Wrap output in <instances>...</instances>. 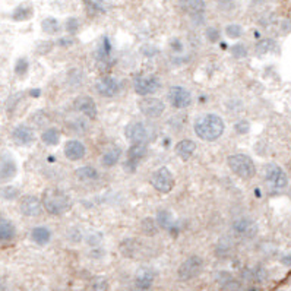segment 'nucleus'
<instances>
[{
	"mask_svg": "<svg viewBox=\"0 0 291 291\" xmlns=\"http://www.w3.org/2000/svg\"><path fill=\"white\" fill-rule=\"evenodd\" d=\"M195 133L202 141H217L224 133V120L218 114H205L195 122Z\"/></svg>",
	"mask_w": 291,
	"mask_h": 291,
	"instance_id": "nucleus-1",
	"label": "nucleus"
},
{
	"mask_svg": "<svg viewBox=\"0 0 291 291\" xmlns=\"http://www.w3.org/2000/svg\"><path fill=\"white\" fill-rule=\"evenodd\" d=\"M76 177L81 179L82 182H91L98 177V171L94 167L85 165V167H81L76 170Z\"/></svg>",
	"mask_w": 291,
	"mask_h": 291,
	"instance_id": "nucleus-29",
	"label": "nucleus"
},
{
	"mask_svg": "<svg viewBox=\"0 0 291 291\" xmlns=\"http://www.w3.org/2000/svg\"><path fill=\"white\" fill-rule=\"evenodd\" d=\"M206 38H208L211 43H217L218 38H219L218 30H215V28H208V30H206Z\"/></svg>",
	"mask_w": 291,
	"mask_h": 291,
	"instance_id": "nucleus-43",
	"label": "nucleus"
},
{
	"mask_svg": "<svg viewBox=\"0 0 291 291\" xmlns=\"http://www.w3.org/2000/svg\"><path fill=\"white\" fill-rule=\"evenodd\" d=\"M19 195H21V192L15 186L8 184V186L0 187V198L5 199V200H15Z\"/></svg>",
	"mask_w": 291,
	"mask_h": 291,
	"instance_id": "nucleus-32",
	"label": "nucleus"
},
{
	"mask_svg": "<svg viewBox=\"0 0 291 291\" xmlns=\"http://www.w3.org/2000/svg\"><path fill=\"white\" fill-rule=\"evenodd\" d=\"M97 2H100V3H101V2H109V0H97Z\"/></svg>",
	"mask_w": 291,
	"mask_h": 291,
	"instance_id": "nucleus-48",
	"label": "nucleus"
},
{
	"mask_svg": "<svg viewBox=\"0 0 291 291\" xmlns=\"http://www.w3.org/2000/svg\"><path fill=\"white\" fill-rule=\"evenodd\" d=\"M273 49H275V41L271 40V38L260 40V41L256 44V53H257V55H268V53L272 52Z\"/></svg>",
	"mask_w": 291,
	"mask_h": 291,
	"instance_id": "nucleus-35",
	"label": "nucleus"
},
{
	"mask_svg": "<svg viewBox=\"0 0 291 291\" xmlns=\"http://www.w3.org/2000/svg\"><path fill=\"white\" fill-rule=\"evenodd\" d=\"M28 72V60L27 59H18L17 62V66H15V73L19 75V76H24L25 73Z\"/></svg>",
	"mask_w": 291,
	"mask_h": 291,
	"instance_id": "nucleus-39",
	"label": "nucleus"
},
{
	"mask_svg": "<svg viewBox=\"0 0 291 291\" xmlns=\"http://www.w3.org/2000/svg\"><path fill=\"white\" fill-rule=\"evenodd\" d=\"M225 34H227V37H230L233 40L240 38L241 34H243V28L240 25H237V24H231V25H228L225 28Z\"/></svg>",
	"mask_w": 291,
	"mask_h": 291,
	"instance_id": "nucleus-38",
	"label": "nucleus"
},
{
	"mask_svg": "<svg viewBox=\"0 0 291 291\" xmlns=\"http://www.w3.org/2000/svg\"><path fill=\"white\" fill-rule=\"evenodd\" d=\"M33 95H34V97H37V95H40V90H37V91H34V92H33Z\"/></svg>",
	"mask_w": 291,
	"mask_h": 291,
	"instance_id": "nucleus-47",
	"label": "nucleus"
},
{
	"mask_svg": "<svg viewBox=\"0 0 291 291\" xmlns=\"http://www.w3.org/2000/svg\"><path fill=\"white\" fill-rule=\"evenodd\" d=\"M0 291H8V285L5 282V279L0 278Z\"/></svg>",
	"mask_w": 291,
	"mask_h": 291,
	"instance_id": "nucleus-45",
	"label": "nucleus"
},
{
	"mask_svg": "<svg viewBox=\"0 0 291 291\" xmlns=\"http://www.w3.org/2000/svg\"><path fill=\"white\" fill-rule=\"evenodd\" d=\"M41 139H43V142L47 144V145H57L59 141H60V132H59V129H56V127H49L47 130L43 132Z\"/></svg>",
	"mask_w": 291,
	"mask_h": 291,
	"instance_id": "nucleus-30",
	"label": "nucleus"
},
{
	"mask_svg": "<svg viewBox=\"0 0 291 291\" xmlns=\"http://www.w3.org/2000/svg\"><path fill=\"white\" fill-rule=\"evenodd\" d=\"M161 87L160 79L155 75H139L135 78L133 88L135 92L142 97H149L151 94H155Z\"/></svg>",
	"mask_w": 291,
	"mask_h": 291,
	"instance_id": "nucleus-6",
	"label": "nucleus"
},
{
	"mask_svg": "<svg viewBox=\"0 0 291 291\" xmlns=\"http://www.w3.org/2000/svg\"><path fill=\"white\" fill-rule=\"evenodd\" d=\"M31 17H33V9L30 6H25V5L18 6L12 14L14 21H28Z\"/></svg>",
	"mask_w": 291,
	"mask_h": 291,
	"instance_id": "nucleus-31",
	"label": "nucleus"
},
{
	"mask_svg": "<svg viewBox=\"0 0 291 291\" xmlns=\"http://www.w3.org/2000/svg\"><path fill=\"white\" fill-rule=\"evenodd\" d=\"M151 184L160 193H168L174 187V177L167 167H160L151 176Z\"/></svg>",
	"mask_w": 291,
	"mask_h": 291,
	"instance_id": "nucleus-5",
	"label": "nucleus"
},
{
	"mask_svg": "<svg viewBox=\"0 0 291 291\" xmlns=\"http://www.w3.org/2000/svg\"><path fill=\"white\" fill-rule=\"evenodd\" d=\"M41 28L47 34H57L60 31V22L56 18H46L41 22Z\"/></svg>",
	"mask_w": 291,
	"mask_h": 291,
	"instance_id": "nucleus-33",
	"label": "nucleus"
},
{
	"mask_svg": "<svg viewBox=\"0 0 291 291\" xmlns=\"http://www.w3.org/2000/svg\"><path fill=\"white\" fill-rule=\"evenodd\" d=\"M19 209L25 217H38L43 211V202L36 196H24L19 202Z\"/></svg>",
	"mask_w": 291,
	"mask_h": 291,
	"instance_id": "nucleus-14",
	"label": "nucleus"
},
{
	"mask_svg": "<svg viewBox=\"0 0 291 291\" xmlns=\"http://www.w3.org/2000/svg\"><path fill=\"white\" fill-rule=\"evenodd\" d=\"M73 106H75V109H76L79 113H82L84 116H87V117H90V119H95V117H97V104H95V101H94L91 97H88V95H81V97H78V98L75 100Z\"/></svg>",
	"mask_w": 291,
	"mask_h": 291,
	"instance_id": "nucleus-15",
	"label": "nucleus"
},
{
	"mask_svg": "<svg viewBox=\"0 0 291 291\" xmlns=\"http://www.w3.org/2000/svg\"><path fill=\"white\" fill-rule=\"evenodd\" d=\"M282 262L285 263V265H291V255H288V256H285V257H282Z\"/></svg>",
	"mask_w": 291,
	"mask_h": 291,
	"instance_id": "nucleus-46",
	"label": "nucleus"
},
{
	"mask_svg": "<svg viewBox=\"0 0 291 291\" xmlns=\"http://www.w3.org/2000/svg\"><path fill=\"white\" fill-rule=\"evenodd\" d=\"M139 110H141V113H144L146 117L158 119V117H161L163 113L165 111V104H164L160 98L145 97L144 100L139 101Z\"/></svg>",
	"mask_w": 291,
	"mask_h": 291,
	"instance_id": "nucleus-7",
	"label": "nucleus"
},
{
	"mask_svg": "<svg viewBox=\"0 0 291 291\" xmlns=\"http://www.w3.org/2000/svg\"><path fill=\"white\" fill-rule=\"evenodd\" d=\"M202 271H203L202 257L198 255H193L182 262V265L177 269V275L182 281H190V279L198 278L202 273Z\"/></svg>",
	"mask_w": 291,
	"mask_h": 291,
	"instance_id": "nucleus-4",
	"label": "nucleus"
},
{
	"mask_svg": "<svg viewBox=\"0 0 291 291\" xmlns=\"http://www.w3.org/2000/svg\"><path fill=\"white\" fill-rule=\"evenodd\" d=\"M59 44L60 46H71V44H73V40L72 38H60Z\"/></svg>",
	"mask_w": 291,
	"mask_h": 291,
	"instance_id": "nucleus-44",
	"label": "nucleus"
},
{
	"mask_svg": "<svg viewBox=\"0 0 291 291\" xmlns=\"http://www.w3.org/2000/svg\"><path fill=\"white\" fill-rule=\"evenodd\" d=\"M168 100L170 104L174 109H186L192 104V95L190 92L183 87H171L168 91Z\"/></svg>",
	"mask_w": 291,
	"mask_h": 291,
	"instance_id": "nucleus-9",
	"label": "nucleus"
},
{
	"mask_svg": "<svg viewBox=\"0 0 291 291\" xmlns=\"http://www.w3.org/2000/svg\"><path fill=\"white\" fill-rule=\"evenodd\" d=\"M233 231L238 237L252 238L257 234V224L247 217H241V218H238L233 222Z\"/></svg>",
	"mask_w": 291,
	"mask_h": 291,
	"instance_id": "nucleus-10",
	"label": "nucleus"
},
{
	"mask_svg": "<svg viewBox=\"0 0 291 291\" xmlns=\"http://www.w3.org/2000/svg\"><path fill=\"white\" fill-rule=\"evenodd\" d=\"M43 208L50 214V215H63L68 212L72 206L71 198L60 189L50 187L46 189L43 193Z\"/></svg>",
	"mask_w": 291,
	"mask_h": 291,
	"instance_id": "nucleus-2",
	"label": "nucleus"
},
{
	"mask_svg": "<svg viewBox=\"0 0 291 291\" xmlns=\"http://www.w3.org/2000/svg\"><path fill=\"white\" fill-rule=\"evenodd\" d=\"M63 152H65V155H66L68 160H71V161H78V160H82V158L85 157L87 149H85V145H84L82 142H79V141H76V139H72V141H68V142L65 144Z\"/></svg>",
	"mask_w": 291,
	"mask_h": 291,
	"instance_id": "nucleus-17",
	"label": "nucleus"
},
{
	"mask_svg": "<svg viewBox=\"0 0 291 291\" xmlns=\"http://www.w3.org/2000/svg\"><path fill=\"white\" fill-rule=\"evenodd\" d=\"M141 230H142V233L146 234V236H155L157 231H158V224H157L155 219H152V218L148 217V218H145V219L141 222Z\"/></svg>",
	"mask_w": 291,
	"mask_h": 291,
	"instance_id": "nucleus-34",
	"label": "nucleus"
},
{
	"mask_svg": "<svg viewBox=\"0 0 291 291\" xmlns=\"http://www.w3.org/2000/svg\"><path fill=\"white\" fill-rule=\"evenodd\" d=\"M157 224H158V227L171 231L173 230V215H171V212L167 211V209L158 211V214H157Z\"/></svg>",
	"mask_w": 291,
	"mask_h": 291,
	"instance_id": "nucleus-27",
	"label": "nucleus"
},
{
	"mask_svg": "<svg viewBox=\"0 0 291 291\" xmlns=\"http://www.w3.org/2000/svg\"><path fill=\"white\" fill-rule=\"evenodd\" d=\"M176 154L180 160L183 161H189L192 158V155L195 154V149H196V144L190 139H183L180 141L177 145H176Z\"/></svg>",
	"mask_w": 291,
	"mask_h": 291,
	"instance_id": "nucleus-20",
	"label": "nucleus"
},
{
	"mask_svg": "<svg viewBox=\"0 0 291 291\" xmlns=\"http://www.w3.org/2000/svg\"><path fill=\"white\" fill-rule=\"evenodd\" d=\"M12 139L17 145H21V146H25V145H30L36 141V135H34V130L30 127V126H25V125H21V126H17L12 132Z\"/></svg>",
	"mask_w": 291,
	"mask_h": 291,
	"instance_id": "nucleus-16",
	"label": "nucleus"
},
{
	"mask_svg": "<svg viewBox=\"0 0 291 291\" xmlns=\"http://www.w3.org/2000/svg\"><path fill=\"white\" fill-rule=\"evenodd\" d=\"M230 253H231V244H230V241H227V240H219V241L217 243V247H215V255H217L218 257L224 259V257H228Z\"/></svg>",
	"mask_w": 291,
	"mask_h": 291,
	"instance_id": "nucleus-36",
	"label": "nucleus"
},
{
	"mask_svg": "<svg viewBox=\"0 0 291 291\" xmlns=\"http://www.w3.org/2000/svg\"><path fill=\"white\" fill-rule=\"evenodd\" d=\"M234 129H236V132H237V133H240V135H244V133H247V132H249V129H250V125H249V122H247V120H240V122H237V123H236Z\"/></svg>",
	"mask_w": 291,
	"mask_h": 291,
	"instance_id": "nucleus-41",
	"label": "nucleus"
},
{
	"mask_svg": "<svg viewBox=\"0 0 291 291\" xmlns=\"http://www.w3.org/2000/svg\"><path fill=\"white\" fill-rule=\"evenodd\" d=\"M17 236V228L12 222L9 221H3L0 222V243H6L14 240Z\"/></svg>",
	"mask_w": 291,
	"mask_h": 291,
	"instance_id": "nucleus-25",
	"label": "nucleus"
},
{
	"mask_svg": "<svg viewBox=\"0 0 291 291\" xmlns=\"http://www.w3.org/2000/svg\"><path fill=\"white\" fill-rule=\"evenodd\" d=\"M78 28H79V24L75 18H69L66 21V31H69L71 34H75L78 31Z\"/></svg>",
	"mask_w": 291,
	"mask_h": 291,
	"instance_id": "nucleus-42",
	"label": "nucleus"
},
{
	"mask_svg": "<svg viewBox=\"0 0 291 291\" xmlns=\"http://www.w3.org/2000/svg\"><path fill=\"white\" fill-rule=\"evenodd\" d=\"M231 55L237 59H241V57L247 56V50L243 44H236V46L231 47Z\"/></svg>",
	"mask_w": 291,
	"mask_h": 291,
	"instance_id": "nucleus-40",
	"label": "nucleus"
},
{
	"mask_svg": "<svg viewBox=\"0 0 291 291\" xmlns=\"http://www.w3.org/2000/svg\"><path fill=\"white\" fill-rule=\"evenodd\" d=\"M146 155V144H132L127 151L129 163H138Z\"/></svg>",
	"mask_w": 291,
	"mask_h": 291,
	"instance_id": "nucleus-26",
	"label": "nucleus"
},
{
	"mask_svg": "<svg viewBox=\"0 0 291 291\" xmlns=\"http://www.w3.org/2000/svg\"><path fill=\"white\" fill-rule=\"evenodd\" d=\"M155 271L152 268H142L135 276V290L136 291H149L155 281Z\"/></svg>",
	"mask_w": 291,
	"mask_h": 291,
	"instance_id": "nucleus-13",
	"label": "nucleus"
},
{
	"mask_svg": "<svg viewBox=\"0 0 291 291\" xmlns=\"http://www.w3.org/2000/svg\"><path fill=\"white\" fill-rule=\"evenodd\" d=\"M227 163H228L230 170L241 179H252L256 174V165L249 155L236 154V155L228 157Z\"/></svg>",
	"mask_w": 291,
	"mask_h": 291,
	"instance_id": "nucleus-3",
	"label": "nucleus"
},
{
	"mask_svg": "<svg viewBox=\"0 0 291 291\" xmlns=\"http://www.w3.org/2000/svg\"><path fill=\"white\" fill-rule=\"evenodd\" d=\"M180 5L183 11H186L190 15H200L205 11L203 0H180Z\"/></svg>",
	"mask_w": 291,
	"mask_h": 291,
	"instance_id": "nucleus-22",
	"label": "nucleus"
},
{
	"mask_svg": "<svg viewBox=\"0 0 291 291\" xmlns=\"http://www.w3.org/2000/svg\"><path fill=\"white\" fill-rule=\"evenodd\" d=\"M268 272L266 269H263L262 266H256V268H246L241 272V278L246 281H253V282H263L266 281Z\"/></svg>",
	"mask_w": 291,
	"mask_h": 291,
	"instance_id": "nucleus-21",
	"label": "nucleus"
},
{
	"mask_svg": "<svg viewBox=\"0 0 291 291\" xmlns=\"http://www.w3.org/2000/svg\"><path fill=\"white\" fill-rule=\"evenodd\" d=\"M95 90H97V92L101 97L110 98V97L117 95V92L120 90V85H119L117 79H114L113 76H104V78H100L95 82Z\"/></svg>",
	"mask_w": 291,
	"mask_h": 291,
	"instance_id": "nucleus-11",
	"label": "nucleus"
},
{
	"mask_svg": "<svg viewBox=\"0 0 291 291\" xmlns=\"http://www.w3.org/2000/svg\"><path fill=\"white\" fill-rule=\"evenodd\" d=\"M31 238H33L34 243H37V244H40V246H44V244H47V243L50 241L52 233H50V230L46 228V227H36V228H33V231H31Z\"/></svg>",
	"mask_w": 291,
	"mask_h": 291,
	"instance_id": "nucleus-23",
	"label": "nucleus"
},
{
	"mask_svg": "<svg viewBox=\"0 0 291 291\" xmlns=\"http://www.w3.org/2000/svg\"><path fill=\"white\" fill-rule=\"evenodd\" d=\"M91 288L92 291H107L109 290V281L104 276H94L91 279Z\"/></svg>",
	"mask_w": 291,
	"mask_h": 291,
	"instance_id": "nucleus-37",
	"label": "nucleus"
},
{
	"mask_svg": "<svg viewBox=\"0 0 291 291\" xmlns=\"http://www.w3.org/2000/svg\"><path fill=\"white\" fill-rule=\"evenodd\" d=\"M120 252H122L123 256L133 257L138 252V240H133V238L123 240L122 244H120Z\"/></svg>",
	"mask_w": 291,
	"mask_h": 291,
	"instance_id": "nucleus-28",
	"label": "nucleus"
},
{
	"mask_svg": "<svg viewBox=\"0 0 291 291\" xmlns=\"http://www.w3.org/2000/svg\"><path fill=\"white\" fill-rule=\"evenodd\" d=\"M265 179L276 189H284L288 184V177L285 171L276 164H268L265 167Z\"/></svg>",
	"mask_w": 291,
	"mask_h": 291,
	"instance_id": "nucleus-8",
	"label": "nucleus"
},
{
	"mask_svg": "<svg viewBox=\"0 0 291 291\" xmlns=\"http://www.w3.org/2000/svg\"><path fill=\"white\" fill-rule=\"evenodd\" d=\"M17 171H18V167L14 158L8 155L0 157V182L11 180L12 177H15Z\"/></svg>",
	"mask_w": 291,
	"mask_h": 291,
	"instance_id": "nucleus-18",
	"label": "nucleus"
},
{
	"mask_svg": "<svg viewBox=\"0 0 291 291\" xmlns=\"http://www.w3.org/2000/svg\"><path fill=\"white\" fill-rule=\"evenodd\" d=\"M125 135L132 144H145L148 141V130H146L145 125L141 122L127 125L125 129Z\"/></svg>",
	"mask_w": 291,
	"mask_h": 291,
	"instance_id": "nucleus-12",
	"label": "nucleus"
},
{
	"mask_svg": "<svg viewBox=\"0 0 291 291\" xmlns=\"http://www.w3.org/2000/svg\"><path fill=\"white\" fill-rule=\"evenodd\" d=\"M217 284L224 290V291H238L240 290V282L237 278H234L230 272L221 271L215 275Z\"/></svg>",
	"mask_w": 291,
	"mask_h": 291,
	"instance_id": "nucleus-19",
	"label": "nucleus"
},
{
	"mask_svg": "<svg viewBox=\"0 0 291 291\" xmlns=\"http://www.w3.org/2000/svg\"><path fill=\"white\" fill-rule=\"evenodd\" d=\"M120 155H122V149L117 148V146H113L110 149H107L103 157H101V163L104 167H113L117 164V161L120 160Z\"/></svg>",
	"mask_w": 291,
	"mask_h": 291,
	"instance_id": "nucleus-24",
	"label": "nucleus"
}]
</instances>
